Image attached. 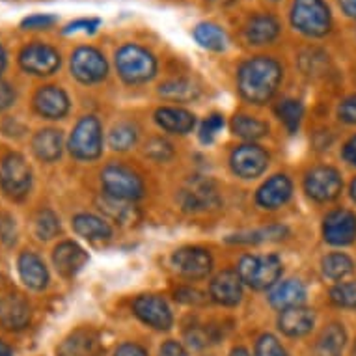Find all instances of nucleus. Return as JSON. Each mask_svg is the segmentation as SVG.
Returning a JSON list of instances; mask_svg holds the SVG:
<instances>
[{
  "label": "nucleus",
  "mask_w": 356,
  "mask_h": 356,
  "mask_svg": "<svg viewBox=\"0 0 356 356\" xmlns=\"http://www.w3.org/2000/svg\"><path fill=\"white\" fill-rule=\"evenodd\" d=\"M284 79V67L276 58L257 54L245 60L237 70V88L243 99L252 105L269 103Z\"/></svg>",
  "instance_id": "1"
},
{
  "label": "nucleus",
  "mask_w": 356,
  "mask_h": 356,
  "mask_svg": "<svg viewBox=\"0 0 356 356\" xmlns=\"http://www.w3.org/2000/svg\"><path fill=\"white\" fill-rule=\"evenodd\" d=\"M118 75L127 84H144L157 75L159 62L155 54L138 43H123L114 53Z\"/></svg>",
  "instance_id": "2"
},
{
  "label": "nucleus",
  "mask_w": 356,
  "mask_h": 356,
  "mask_svg": "<svg viewBox=\"0 0 356 356\" xmlns=\"http://www.w3.org/2000/svg\"><path fill=\"white\" fill-rule=\"evenodd\" d=\"M289 21L308 38H325L332 30V13L325 0H293Z\"/></svg>",
  "instance_id": "3"
},
{
  "label": "nucleus",
  "mask_w": 356,
  "mask_h": 356,
  "mask_svg": "<svg viewBox=\"0 0 356 356\" xmlns=\"http://www.w3.org/2000/svg\"><path fill=\"white\" fill-rule=\"evenodd\" d=\"M241 282L252 289H267L278 284L282 276V259L275 254L267 256H245L237 265Z\"/></svg>",
  "instance_id": "4"
},
{
  "label": "nucleus",
  "mask_w": 356,
  "mask_h": 356,
  "mask_svg": "<svg viewBox=\"0 0 356 356\" xmlns=\"http://www.w3.org/2000/svg\"><path fill=\"white\" fill-rule=\"evenodd\" d=\"M70 153L79 161H95L103 153V133L95 116H84L70 136Z\"/></svg>",
  "instance_id": "5"
},
{
  "label": "nucleus",
  "mask_w": 356,
  "mask_h": 356,
  "mask_svg": "<svg viewBox=\"0 0 356 356\" xmlns=\"http://www.w3.org/2000/svg\"><path fill=\"white\" fill-rule=\"evenodd\" d=\"M101 183L105 194H111L114 198L135 202L144 196V183L140 175L122 164H108L101 172Z\"/></svg>",
  "instance_id": "6"
},
{
  "label": "nucleus",
  "mask_w": 356,
  "mask_h": 356,
  "mask_svg": "<svg viewBox=\"0 0 356 356\" xmlns=\"http://www.w3.org/2000/svg\"><path fill=\"white\" fill-rule=\"evenodd\" d=\"M70 70L71 75L82 84H97L108 75V62L99 49L81 45L71 53Z\"/></svg>",
  "instance_id": "7"
},
{
  "label": "nucleus",
  "mask_w": 356,
  "mask_h": 356,
  "mask_svg": "<svg viewBox=\"0 0 356 356\" xmlns=\"http://www.w3.org/2000/svg\"><path fill=\"white\" fill-rule=\"evenodd\" d=\"M17 60L21 70L34 76L54 75L62 64L58 49L49 45V43H43V41H34V43L24 45Z\"/></svg>",
  "instance_id": "8"
},
{
  "label": "nucleus",
  "mask_w": 356,
  "mask_h": 356,
  "mask_svg": "<svg viewBox=\"0 0 356 356\" xmlns=\"http://www.w3.org/2000/svg\"><path fill=\"white\" fill-rule=\"evenodd\" d=\"M0 187L8 198L23 200L32 187V170L23 155L10 153L0 166Z\"/></svg>",
  "instance_id": "9"
},
{
  "label": "nucleus",
  "mask_w": 356,
  "mask_h": 356,
  "mask_svg": "<svg viewBox=\"0 0 356 356\" xmlns=\"http://www.w3.org/2000/svg\"><path fill=\"white\" fill-rule=\"evenodd\" d=\"M341 188H343L341 175L332 166H317V168L309 170L304 179L306 194L319 204L334 202L341 194Z\"/></svg>",
  "instance_id": "10"
},
{
  "label": "nucleus",
  "mask_w": 356,
  "mask_h": 356,
  "mask_svg": "<svg viewBox=\"0 0 356 356\" xmlns=\"http://www.w3.org/2000/svg\"><path fill=\"white\" fill-rule=\"evenodd\" d=\"M179 204L183 209L191 213L215 209L220 204L218 188L209 177H200V175L191 177L179 193Z\"/></svg>",
  "instance_id": "11"
},
{
  "label": "nucleus",
  "mask_w": 356,
  "mask_h": 356,
  "mask_svg": "<svg viewBox=\"0 0 356 356\" xmlns=\"http://www.w3.org/2000/svg\"><path fill=\"white\" fill-rule=\"evenodd\" d=\"M174 269L188 280H202L213 269V257L209 250L200 246H183L172 256Z\"/></svg>",
  "instance_id": "12"
},
{
  "label": "nucleus",
  "mask_w": 356,
  "mask_h": 356,
  "mask_svg": "<svg viewBox=\"0 0 356 356\" xmlns=\"http://www.w3.org/2000/svg\"><path fill=\"white\" fill-rule=\"evenodd\" d=\"M282 34L280 19L269 12L254 13L246 19L243 26V38L252 47H263L273 45Z\"/></svg>",
  "instance_id": "13"
},
{
  "label": "nucleus",
  "mask_w": 356,
  "mask_h": 356,
  "mask_svg": "<svg viewBox=\"0 0 356 356\" xmlns=\"http://www.w3.org/2000/svg\"><path fill=\"white\" fill-rule=\"evenodd\" d=\"M229 164L235 175L243 179H254L259 177L269 166V153L256 144H243L232 152Z\"/></svg>",
  "instance_id": "14"
},
{
  "label": "nucleus",
  "mask_w": 356,
  "mask_h": 356,
  "mask_svg": "<svg viewBox=\"0 0 356 356\" xmlns=\"http://www.w3.org/2000/svg\"><path fill=\"white\" fill-rule=\"evenodd\" d=\"M133 312L144 325L155 330H168L174 323V316L168 302L159 295H140L133 302Z\"/></svg>",
  "instance_id": "15"
},
{
  "label": "nucleus",
  "mask_w": 356,
  "mask_h": 356,
  "mask_svg": "<svg viewBox=\"0 0 356 356\" xmlns=\"http://www.w3.org/2000/svg\"><path fill=\"white\" fill-rule=\"evenodd\" d=\"M325 241L334 246L353 245L356 239V215L349 209H336L328 213L323 222Z\"/></svg>",
  "instance_id": "16"
},
{
  "label": "nucleus",
  "mask_w": 356,
  "mask_h": 356,
  "mask_svg": "<svg viewBox=\"0 0 356 356\" xmlns=\"http://www.w3.org/2000/svg\"><path fill=\"white\" fill-rule=\"evenodd\" d=\"M38 114L47 120H62L70 112V97L60 86H41L34 95Z\"/></svg>",
  "instance_id": "17"
},
{
  "label": "nucleus",
  "mask_w": 356,
  "mask_h": 356,
  "mask_svg": "<svg viewBox=\"0 0 356 356\" xmlns=\"http://www.w3.org/2000/svg\"><path fill=\"white\" fill-rule=\"evenodd\" d=\"M209 297L220 306H237L243 298V282L235 270H222L213 278Z\"/></svg>",
  "instance_id": "18"
},
{
  "label": "nucleus",
  "mask_w": 356,
  "mask_h": 356,
  "mask_svg": "<svg viewBox=\"0 0 356 356\" xmlns=\"http://www.w3.org/2000/svg\"><path fill=\"white\" fill-rule=\"evenodd\" d=\"M293 194V183L286 174H276L263 183L256 194V202L263 209H278L289 202Z\"/></svg>",
  "instance_id": "19"
},
{
  "label": "nucleus",
  "mask_w": 356,
  "mask_h": 356,
  "mask_svg": "<svg viewBox=\"0 0 356 356\" xmlns=\"http://www.w3.org/2000/svg\"><path fill=\"white\" fill-rule=\"evenodd\" d=\"M103 350L105 349L99 334L90 328H81L62 341L58 347V356H101Z\"/></svg>",
  "instance_id": "20"
},
{
  "label": "nucleus",
  "mask_w": 356,
  "mask_h": 356,
  "mask_svg": "<svg viewBox=\"0 0 356 356\" xmlns=\"http://www.w3.org/2000/svg\"><path fill=\"white\" fill-rule=\"evenodd\" d=\"M53 263L64 278H73L88 263V254L82 246H79L73 241H64L54 248Z\"/></svg>",
  "instance_id": "21"
},
{
  "label": "nucleus",
  "mask_w": 356,
  "mask_h": 356,
  "mask_svg": "<svg viewBox=\"0 0 356 356\" xmlns=\"http://www.w3.org/2000/svg\"><path fill=\"white\" fill-rule=\"evenodd\" d=\"M316 325V314L314 309L306 306H293V308L282 309L278 317V328L289 338H302L312 332Z\"/></svg>",
  "instance_id": "22"
},
{
  "label": "nucleus",
  "mask_w": 356,
  "mask_h": 356,
  "mask_svg": "<svg viewBox=\"0 0 356 356\" xmlns=\"http://www.w3.org/2000/svg\"><path fill=\"white\" fill-rule=\"evenodd\" d=\"M30 312L29 302L19 295H8L0 300V325L6 330H23L29 327Z\"/></svg>",
  "instance_id": "23"
},
{
  "label": "nucleus",
  "mask_w": 356,
  "mask_h": 356,
  "mask_svg": "<svg viewBox=\"0 0 356 356\" xmlns=\"http://www.w3.org/2000/svg\"><path fill=\"white\" fill-rule=\"evenodd\" d=\"M19 276L26 287L34 289V291H41L45 289L49 284V270L45 267V263L38 254L34 252H23L17 259Z\"/></svg>",
  "instance_id": "24"
},
{
  "label": "nucleus",
  "mask_w": 356,
  "mask_h": 356,
  "mask_svg": "<svg viewBox=\"0 0 356 356\" xmlns=\"http://www.w3.org/2000/svg\"><path fill=\"white\" fill-rule=\"evenodd\" d=\"M155 122L159 127H163L168 133L174 135H187L196 125V116L193 112L185 111V108H177V106H163L155 112Z\"/></svg>",
  "instance_id": "25"
},
{
  "label": "nucleus",
  "mask_w": 356,
  "mask_h": 356,
  "mask_svg": "<svg viewBox=\"0 0 356 356\" xmlns=\"http://www.w3.org/2000/svg\"><path fill=\"white\" fill-rule=\"evenodd\" d=\"M97 207L106 218L122 224V226H129V224H135L138 218H140V213L136 209L133 202H127V200L114 198L111 194H101L97 198Z\"/></svg>",
  "instance_id": "26"
},
{
  "label": "nucleus",
  "mask_w": 356,
  "mask_h": 356,
  "mask_svg": "<svg viewBox=\"0 0 356 356\" xmlns=\"http://www.w3.org/2000/svg\"><path fill=\"white\" fill-rule=\"evenodd\" d=\"M304 300H306V287L298 280L278 282L269 291V302L276 309L302 306Z\"/></svg>",
  "instance_id": "27"
},
{
  "label": "nucleus",
  "mask_w": 356,
  "mask_h": 356,
  "mask_svg": "<svg viewBox=\"0 0 356 356\" xmlns=\"http://www.w3.org/2000/svg\"><path fill=\"white\" fill-rule=\"evenodd\" d=\"M193 38L202 49L213 51V53H224L229 45V38L226 30L222 29L220 24L204 21L198 23L193 29Z\"/></svg>",
  "instance_id": "28"
},
{
  "label": "nucleus",
  "mask_w": 356,
  "mask_h": 356,
  "mask_svg": "<svg viewBox=\"0 0 356 356\" xmlns=\"http://www.w3.org/2000/svg\"><path fill=\"white\" fill-rule=\"evenodd\" d=\"M32 149L43 163H54L62 155V133L56 129H41L32 138Z\"/></svg>",
  "instance_id": "29"
},
{
  "label": "nucleus",
  "mask_w": 356,
  "mask_h": 356,
  "mask_svg": "<svg viewBox=\"0 0 356 356\" xmlns=\"http://www.w3.org/2000/svg\"><path fill=\"white\" fill-rule=\"evenodd\" d=\"M73 229L88 241H106L112 237L111 224L90 213H79L73 216Z\"/></svg>",
  "instance_id": "30"
},
{
  "label": "nucleus",
  "mask_w": 356,
  "mask_h": 356,
  "mask_svg": "<svg viewBox=\"0 0 356 356\" xmlns=\"http://www.w3.org/2000/svg\"><path fill=\"white\" fill-rule=\"evenodd\" d=\"M345 343H347V332H345L343 325L332 323L323 330L317 339L314 356H341Z\"/></svg>",
  "instance_id": "31"
},
{
  "label": "nucleus",
  "mask_w": 356,
  "mask_h": 356,
  "mask_svg": "<svg viewBox=\"0 0 356 356\" xmlns=\"http://www.w3.org/2000/svg\"><path fill=\"white\" fill-rule=\"evenodd\" d=\"M159 95L166 101H177V103H188L200 95L198 84L191 79H170L159 86Z\"/></svg>",
  "instance_id": "32"
},
{
  "label": "nucleus",
  "mask_w": 356,
  "mask_h": 356,
  "mask_svg": "<svg viewBox=\"0 0 356 356\" xmlns=\"http://www.w3.org/2000/svg\"><path fill=\"white\" fill-rule=\"evenodd\" d=\"M232 131H234V135H237L239 138L254 142L269 135V125L254 116L239 114V116H235L234 122H232Z\"/></svg>",
  "instance_id": "33"
},
{
  "label": "nucleus",
  "mask_w": 356,
  "mask_h": 356,
  "mask_svg": "<svg viewBox=\"0 0 356 356\" xmlns=\"http://www.w3.org/2000/svg\"><path fill=\"white\" fill-rule=\"evenodd\" d=\"M321 267L323 275L327 276L328 280L334 282H341L343 278L355 273L353 259L347 254H341V252H334V254H328L327 257H323Z\"/></svg>",
  "instance_id": "34"
},
{
  "label": "nucleus",
  "mask_w": 356,
  "mask_h": 356,
  "mask_svg": "<svg viewBox=\"0 0 356 356\" xmlns=\"http://www.w3.org/2000/svg\"><path fill=\"white\" fill-rule=\"evenodd\" d=\"M289 234L286 226H269V228H259L254 232H246V234L232 235L228 237L229 243H237V245H257V243H270V241H280Z\"/></svg>",
  "instance_id": "35"
},
{
  "label": "nucleus",
  "mask_w": 356,
  "mask_h": 356,
  "mask_svg": "<svg viewBox=\"0 0 356 356\" xmlns=\"http://www.w3.org/2000/svg\"><path fill=\"white\" fill-rule=\"evenodd\" d=\"M276 114L280 118L289 133H297L304 116V106L297 99H284L276 106Z\"/></svg>",
  "instance_id": "36"
},
{
  "label": "nucleus",
  "mask_w": 356,
  "mask_h": 356,
  "mask_svg": "<svg viewBox=\"0 0 356 356\" xmlns=\"http://www.w3.org/2000/svg\"><path fill=\"white\" fill-rule=\"evenodd\" d=\"M138 138V129L133 123H120L112 129L108 142H111L112 149L116 152H127L129 147H133Z\"/></svg>",
  "instance_id": "37"
},
{
  "label": "nucleus",
  "mask_w": 356,
  "mask_h": 356,
  "mask_svg": "<svg viewBox=\"0 0 356 356\" xmlns=\"http://www.w3.org/2000/svg\"><path fill=\"white\" fill-rule=\"evenodd\" d=\"M60 234V220L51 209H43L35 218V235L41 241H49Z\"/></svg>",
  "instance_id": "38"
},
{
  "label": "nucleus",
  "mask_w": 356,
  "mask_h": 356,
  "mask_svg": "<svg viewBox=\"0 0 356 356\" xmlns=\"http://www.w3.org/2000/svg\"><path fill=\"white\" fill-rule=\"evenodd\" d=\"M218 334L215 327H191L185 330V339L188 347L193 349H205L207 345H213L218 341Z\"/></svg>",
  "instance_id": "39"
},
{
  "label": "nucleus",
  "mask_w": 356,
  "mask_h": 356,
  "mask_svg": "<svg viewBox=\"0 0 356 356\" xmlns=\"http://www.w3.org/2000/svg\"><path fill=\"white\" fill-rule=\"evenodd\" d=\"M330 300L338 308L356 309V282H339L330 289Z\"/></svg>",
  "instance_id": "40"
},
{
  "label": "nucleus",
  "mask_w": 356,
  "mask_h": 356,
  "mask_svg": "<svg viewBox=\"0 0 356 356\" xmlns=\"http://www.w3.org/2000/svg\"><path fill=\"white\" fill-rule=\"evenodd\" d=\"M256 356H289L284 345L273 334H263L256 341Z\"/></svg>",
  "instance_id": "41"
},
{
  "label": "nucleus",
  "mask_w": 356,
  "mask_h": 356,
  "mask_svg": "<svg viewBox=\"0 0 356 356\" xmlns=\"http://www.w3.org/2000/svg\"><path fill=\"white\" fill-rule=\"evenodd\" d=\"M58 23V17L53 13H32L21 21L23 30H47Z\"/></svg>",
  "instance_id": "42"
},
{
  "label": "nucleus",
  "mask_w": 356,
  "mask_h": 356,
  "mask_svg": "<svg viewBox=\"0 0 356 356\" xmlns=\"http://www.w3.org/2000/svg\"><path fill=\"white\" fill-rule=\"evenodd\" d=\"M144 153L153 161H168L174 155V149H172V144L164 140V138H152L146 144Z\"/></svg>",
  "instance_id": "43"
},
{
  "label": "nucleus",
  "mask_w": 356,
  "mask_h": 356,
  "mask_svg": "<svg viewBox=\"0 0 356 356\" xmlns=\"http://www.w3.org/2000/svg\"><path fill=\"white\" fill-rule=\"evenodd\" d=\"M101 26V19L97 17H81L76 21H71L70 24H65L62 34L70 35L76 34V32H84V34H95Z\"/></svg>",
  "instance_id": "44"
},
{
  "label": "nucleus",
  "mask_w": 356,
  "mask_h": 356,
  "mask_svg": "<svg viewBox=\"0 0 356 356\" xmlns=\"http://www.w3.org/2000/svg\"><path fill=\"white\" fill-rule=\"evenodd\" d=\"M222 127H224V116H220V114H211L207 120H204L202 127H200V140L204 142V144H209L220 133Z\"/></svg>",
  "instance_id": "45"
},
{
  "label": "nucleus",
  "mask_w": 356,
  "mask_h": 356,
  "mask_svg": "<svg viewBox=\"0 0 356 356\" xmlns=\"http://www.w3.org/2000/svg\"><path fill=\"white\" fill-rule=\"evenodd\" d=\"M0 239L6 246H13L17 241L15 220L10 215H0Z\"/></svg>",
  "instance_id": "46"
},
{
  "label": "nucleus",
  "mask_w": 356,
  "mask_h": 356,
  "mask_svg": "<svg viewBox=\"0 0 356 356\" xmlns=\"http://www.w3.org/2000/svg\"><path fill=\"white\" fill-rule=\"evenodd\" d=\"M175 300H179L183 304H193V306H200V304L207 302V297L198 289L193 287H181L175 291Z\"/></svg>",
  "instance_id": "47"
},
{
  "label": "nucleus",
  "mask_w": 356,
  "mask_h": 356,
  "mask_svg": "<svg viewBox=\"0 0 356 356\" xmlns=\"http://www.w3.org/2000/svg\"><path fill=\"white\" fill-rule=\"evenodd\" d=\"M338 116L341 122L349 123V125H356V94L343 99V103L338 108Z\"/></svg>",
  "instance_id": "48"
},
{
  "label": "nucleus",
  "mask_w": 356,
  "mask_h": 356,
  "mask_svg": "<svg viewBox=\"0 0 356 356\" xmlns=\"http://www.w3.org/2000/svg\"><path fill=\"white\" fill-rule=\"evenodd\" d=\"M15 97H17V94H15L12 84L0 81V111H8L15 103Z\"/></svg>",
  "instance_id": "49"
},
{
  "label": "nucleus",
  "mask_w": 356,
  "mask_h": 356,
  "mask_svg": "<svg viewBox=\"0 0 356 356\" xmlns=\"http://www.w3.org/2000/svg\"><path fill=\"white\" fill-rule=\"evenodd\" d=\"M159 356H188V355H187V349H185L179 341L168 339V341L161 347V350H159Z\"/></svg>",
  "instance_id": "50"
},
{
  "label": "nucleus",
  "mask_w": 356,
  "mask_h": 356,
  "mask_svg": "<svg viewBox=\"0 0 356 356\" xmlns=\"http://www.w3.org/2000/svg\"><path fill=\"white\" fill-rule=\"evenodd\" d=\"M114 356H147V350L138 343H123L118 347Z\"/></svg>",
  "instance_id": "51"
},
{
  "label": "nucleus",
  "mask_w": 356,
  "mask_h": 356,
  "mask_svg": "<svg viewBox=\"0 0 356 356\" xmlns=\"http://www.w3.org/2000/svg\"><path fill=\"white\" fill-rule=\"evenodd\" d=\"M343 159L349 164L356 166V135L343 146Z\"/></svg>",
  "instance_id": "52"
},
{
  "label": "nucleus",
  "mask_w": 356,
  "mask_h": 356,
  "mask_svg": "<svg viewBox=\"0 0 356 356\" xmlns=\"http://www.w3.org/2000/svg\"><path fill=\"white\" fill-rule=\"evenodd\" d=\"M339 10L350 19H356V0H338Z\"/></svg>",
  "instance_id": "53"
},
{
  "label": "nucleus",
  "mask_w": 356,
  "mask_h": 356,
  "mask_svg": "<svg viewBox=\"0 0 356 356\" xmlns=\"http://www.w3.org/2000/svg\"><path fill=\"white\" fill-rule=\"evenodd\" d=\"M6 65H8V53H6V49H4V45L0 43V75L4 73Z\"/></svg>",
  "instance_id": "54"
},
{
  "label": "nucleus",
  "mask_w": 356,
  "mask_h": 356,
  "mask_svg": "<svg viewBox=\"0 0 356 356\" xmlns=\"http://www.w3.org/2000/svg\"><path fill=\"white\" fill-rule=\"evenodd\" d=\"M0 356H13L12 347H10L8 343H4L2 339H0Z\"/></svg>",
  "instance_id": "55"
},
{
  "label": "nucleus",
  "mask_w": 356,
  "mask_h": 356,
  "mask_svg": "<svg viewBox=\"0 0 356 356\" xmlns=\"http://www.w3.org/2000/svg\"><path fill=\"white\" fill-rule=\"evenodd\" d=\"M229 356H252V355L248 353V349H245V347H235V349H232Z\"/></svg>",
  "instance_id": "56"
},
{
  "label": "nucleus",
  "mask_w": 356,
  "mask_h": 356,
  "mask_svg": "<svg viewBox=\"0 0 356 356\" xmlns=\"http://www.w3.org/2000/svg\"><path fill=\"white\" fill-rule=\"evenodd\" d=\"M350 198H353L356 202V179L353 183H350Z\"/></svg>",
  "instance_id": "57"
},
{
  "label": "nucleus",
  "mask_w": 356,
  "mask_h": 356,
  "mask_svg": "<svg viewBox=\"0 0 356 356\" xmlns=\"http://www.w3.org/2000/svg\"><path fill=\"white\" fill-rule=\"evenodd\" d=\"M273 2H278V0H273Z\"/></svg>",
  "instance_id": "58"
}]
</instances>
